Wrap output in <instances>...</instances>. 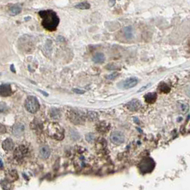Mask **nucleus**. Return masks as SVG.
Masks as SVG:
<instances>
[{
  "label": "nucleus",
  "instance_id": "f257e3e1",
  "mask_svg": "<svg viewBox=\"0 0 190 190\" xmlns=\"http://www.w3.org/2000/svg\"><path fill=\"white\" fill-rule=\"evenodd\" d=\"M39 15L42 19V25L47 31H54L57 28L60 24V18L53 10H42L39 11Z\"/></svg>",
  "mask_w": 190,
  "mask_h": 190
},
{
  "label": "nucleus",
  "instance_id": "f03ea898",
  "mask_svg": "<svg viewBox=\"0 0 190 190\" xmlns=\"http://www.w3.org/2000/svg\"><path fill=\"white\" fill-rule=\"evenodd\" d=\"M46 134L54 140L61 141L64 138V130L57 122H51L48 124L46 130Z\"/></svg>",
  "mask_w": 190,
  "mask_h": 190
},
{
  "label": "nucleus",
  "instance_id": "7ed1b4c3",
  "mask_svg": "<svg viewBox=\"0 0 190 190\" xmlns=\"http://www.w3.org/2000/svg\"><path fill=\"white\" fill-rule=\"evenodd\" d=\"M67 119L74 124H83L85 123L86 117L83 112L80 111L75 110V109H71L67 111Z\"/></svg>",
  "mask_w": 190,
  "mask_h": 190
},
{
  "label": "nucleus",
  "instance_id": "20e7f679",
  "mask_svg": "<svg viewBox=\"0 0 190 190\" xmlns=\"http://www.w3.org/2000/svg\"><path fill=\"white\" fill-rule=\"evenodd\" d=\"M24 106L29 112L35 114L39 109L40 104L37 97L34 96H29L25 101Z\"/></svg>",
  "mask_w": 190,
  "mask_h": 190
},
{
  "label": "nucleus",
  "instance_id": "39448f33",
  "mask_svg": "<svg viewBox=\"0 0 190 190\" xmlns=\"http://www.w3.org/2000/svg\"><path fill=\"white\" fill-rule=\"evenodd\" d=\"M155 168V162L151 158H145L139 164V169L143 174L151 172Z\"/></svg>",
  "mask_w": 190,
  "mask_h": 190
},
{
  "label": "nucleus",
  "instance_id": "423d86ee",
  "mask_svg": "<svg viewBox=\"0 0 190 190\" xmlns=\"http://www.w3.org/2000/svg\"><path fill=\"white\" fill-rule=\"evenodd\" d=\"M29 155V149L24 145H20L14 152V157L17 162H22Z\"/></svg>",
  "mask_w": 190,
  "mask_h": 190
},
{
  "label": "nucleus",
  "instance_id": "0eeeda50",
  "mask_svg": "<svg viewBox=\"0 0 190 190\" xmlns=\"http://www.w3.org/2000/svg\"><path fill=\"white\" fill-rule=\"evenodd\" d=\"M110 140L111 143L115 144L116 145H119L122 144V143H124L125 138L123 133L119 131H115V132H112L110 135Z\"/></svg>",
  "mask_w": 190,
  "mask_h": 190
},
{
  "label": "nucleus",
  "instance_id": "6e6552de",
  "mask_svg": "<svg viewBox=\"0 0 190 190\" xmlns=\"http://www.w3.org/2000/svg\"><path fill=\"white\" fill-rule=\"evenodd\" d=\"M138 84V79L136 77H131L128 78L124 82H122V86L123 89L125 90H128V89H131L134 87L137 84Z\"/></svg>",
  "mask_w": 190,
  "mask_h": 190
},
{
  "label": "nucleus",
  "instance_id": "1a4fd4ad",
  "mask_svg": "<svg viewBox=\"0 0 190 190\" xmlns=\"http://www.w3.org/2000/svg\"><path fill=\"white\" fill-rule=\"evenodd\" d=\"M109 129H110V124L105 121L99 122L96 124V130L101 134H105L109 132Z\"/></svg>",
  "mask_w": 190,
  "mask_h": 190
},
{
  "label": "nucleus",
  "instance_id": "9d476101",
  "mask_svg": "<svg viewBox=\"0 0 190 190\" xmlns=\"http://www.w3.org/2000/svg\"><path fill=\"white\" fill-rule=\"evenodd\" d=\"M12 94L11 86L9 84H2L0 86V94L2 97H9Z\"/></svg>",
  "mask_w": 190,
  "mask_h": 190
},
{
  "label": "nucleus",
  "instance_id": "9b49d317",
  "mask_svg": "<svg viewBox=\"0 0 190 190\" xmlns=\"http://www.w3.org/2000/svg\"><path fill=\"white\" fill-rule=\"evenodd\" d=\"M126 107L131 111H137L141 107V102L138 100H132L126 104Z\"/></svg>",
  "mask_w": 190,
  "mask_h": 190
},
{
  "label": "nucleus",
  "instance_id": "f8f14e48",
  "mask_svg": "<svg viewBox=\"0 0 190 190\" xmlns=\"http://www.w3.org/2000/svg\"><path fill=\"white\" fill-rule=\"evenodd\" d=\"M6 179L10 182L17 180L18 179V174L17 172L14 170H9L6 173Z\"/></svg>",
  "mask_w": 190,
  "mask_h": 190
},
{
  "label": "nucleus",
  "instance_id": "ddd939ff",
  "mask_svg": "<svg viewBox=\"0 0 190 190\" xmlns=\"http://www.w3.org/2000/svg\"><path fill=\"white\" fill-rule=\"evenodd\" d=\"M39 155L43 159H47V158H49L50 155H51V150H50L49 147L48 146H46V145L40 147Z\"/></svg>",
  "mask_w": 190,
  "mask_h": 190
},
{
  "label": "nucleus",
  "instance_id": "4468645a",
  "mask_svg": "<svg viewBox=\"0 0 190 190\" xmlns=\"http://www.w3.org/2000/svg\"><path fill=\"white\" fill-rule=\"evenodd\" d=\"M14 141H12V139L7 138L3 141L2 148L5 149V151H11L14 149Z\"/></svg>",
  "mask_w": 190,
  "mask_h": 190
},
{
  "label": "nucleus",
  "instance_id": "2eb2a0df",
  "mask_svg": "<svg viewBox=\"0 0 190 190\" xmlns=\"http://www.w3.org/2000/svg\"><path fill=\"white\" fill-rule=\"evenodd\" d=\"M157 98V95L155 92H150L148 94H145L144 96V100L145 102L148 104H153L156 102Z\"/></svg>",
  "mask_w": 190,
  "mask_h": 190
},
{
  "label": "nucleus",
  "instance_id": "dca6fc26",
  "mask_svg": "<svg viewBox=\"0 0 190 190\" xmlns=\"http://www.w3.org/2000/svg\"><path fill=\"white\" fill-rule=\"evenodd\" d=\"M105 58L104 54L102 53V52H98V53L95 54L94 57H93V62L94 63H97V64H102L105 62Z\"/></svg>",
  "mask_w": 190,
  "mask_h": 190
},
{
  "label": "nucleus",
  "instance_id": "f3484780",
  "mask_svg": "<svg viewBox=\"0 0 190 190\" xmlns=\"http://www.w3.org/2000/svg\"><path fill=\"white\" fill-rule=\"evenodd\" d=\"M9 14L12 16H16L22 12V7L18 5H13L9 7Z\"/></svg>",
  "mask_w": 190,
  "mask_h": 190
},
{
  "label": "nucleus",
  "instance_id": "a211bd4d",
  "mask_svg": "<svg viewBox=\"0 0 190 190\" xmlns=\"http://www.w3.org/2000/svg\"><path fill=\"white\" fill-rule=\"evenodd\" d=\"M123 31H124V37H125L126 39H132L133 37V29L132 27L128 26V27H124L123 29Z\"/></svg>",
  "mask_w": 190,
  "mask_h": 190
},
{
  "label": "nucleus",
  "instance_id": "6ab92c4d",
  "mask_svg": "<svg viewBox=\"0 0 190 190\" xmlns=\"http://www.w3.org/2000/svg\"><path fill=\"white\" fill-rule=\"evenodd\" d=\"M23 131H24V126H23L22 124H18L14 126L12 132H13V134L14 135L18 136V135H21L22 134Z\"/></svg>",
  "mask_w": 190,
  "mask_h": 190
},
{
  "label": "nucleus",
  "instance_id": "aec40b11",
  "mask_svg": "<svg viewBox=\"0 0 190 190\" xmlns=\"http://www.w3.org/2000/svg\"><path fill=\"white\" fill-rule=\"evenodd\" d=\"M90 7H91L90 4L86 2H84L77 4V5L75 6V8H77V9H82V10L89 9H90Z\"/></svg>",
  "mask_w": 190,
  "mask_h": 190
},
{
  "label": "nucleus",
  "instance_id": "412c9836",
  "mask_svg": "<svg viewBox=\"0 0 190 190\" xmlns=\"http://www.w3.org/2000/svg\"><path fill=\"white\" fill-rule=\"evenodd\" d=\"M86 117L89 119V120H91V121H95V120L98 119V114L95 111H88L87 114H86Z\"/></svg>",
  "mask_w": 190,
  "mask_h": 190
},
{
  "label": "nucleus",
  "instance_id": "4be33fe9",
  "mask_svg": "<svg viewBox=\"0 0 190 190\" xmlns=\"http://www.w3.org/2000/svg\"><path fill=\"white\" fill-rule=\"evenodd\" d=\"M159 90L160 92H162L163 93H168V92H170V86H169L166 83H164V82H162V83L159 84Z\"/></svg>",
  "mask_w": 190,
  "mask_h": 190
},
{
  "label": "nucleus",
  "instance_id": "5701e85b",
  "mask_svg": "<svg viewBox=\"0 0 190 190\" xmlns=\"http://www.w3.org/2000/svg\"><path fill=\"white\" fill-rule=\"evenodd\" d=\"M12 182H10L7 179H5V180L2 181V187L3 188V189L5 190H10L11 189V185Z\"/></svg>",
  "mask_w": 190,
  "mask_h": 190
},
{
  "label": "nucleus",
  "instance_id": "b1692460",
  "mask_svg": "<svg viewBox=\"0 0 190 190\" xmlns=\"http://www.w3.org/2000/svg\"><path fill=\"white\" fill-rule=\"evenodd\" d=\"M51 117L54 118V119H58V118H60V114L58 109H52Z\"/></svg>",
  "mask_w": 190,
  "mask_h": 190
},
{
  "label": "nucleus",
  "instance_id": "393cba45",
  "mask_svg": "<svg viewBox=\"0 0 190 190\" xmlns=\"http://www.w3.org/2000/svg\"><path fill=\"white\" fill-rule=\"evenodd\" d=\"M119 76V74L118 72H115V73H112L111 74V75H109V76H107V79H110V80H113V79H115L116 78H117Z\"/></svg>",
  "mask_w": 190,
  "mask_h": 190
},
{
  "label": "nucleus",
  "instance_id": "a878e982",
  "mask_svg": "<svg viewBox=\"0 0 190 190\" xmlns=\"http://www.w3.org/2000/svg\"><path fill=\"white\" fill-rule=\"evenodd\" d=\"M86 140L90 142V141H92L94 139V135L90 133V134L86 135Z\"/></svg>",
  "mask_w": 190,
  "mask_h": 190
},
{
  "label": "nucleus",
  "instance_id": "bb28decb",
  "mask_svg": "<svg viewBox=\"0 0 190 190\" xmlns=\"http://www.w3.org/2000/svg\"><path fill=\"white\" fill-rule=\"evenodd\" d=\"M73 91H74V92H75V93H77V94H84V93L85 92L84 90H79V89H74Z\"/></svg>",
  "mask_w": 190,
  "mask_h": 190
},
{
  "label": "nucleus",
  "instance_id": "cd10ccee",
  "mask_svg": "<svg viewBox=\"0 0 190 190\" xmlns=\"http://www.w3.org/2000/svg\"><path fill=\"white\" fill-rule=\"evenodd\" d=\"M115 3H116L115 0H109V5L110 6V7H113V6L115 5Z\"/></svg>",
  "mask_w": 190,
  "mask_h": 190
},
{
  "label": "nucleus",
  "instance_id": "c85d7f7f",
  "mask_svg": "<svg viewBox=\"0 0 190 190\" xmlns=\"http://www.w3.org/2000/svg\"><path fill=\"white\" fill-rule=\"evenodd\" d=\"M11 69L12 70V71H13V72H15V71H14V65H13V64H12Z\"/></svg>",
  "mask_w": 190,
  "mask_h": 190
},
{
  "label": "nucleus",
  "instance_id": "c756f323",
  "mask_svg": "<svg viewBox=\"0 0 190 190\" xmlns=\"http://www.w3.org/2000/svg\"><path fill=\"white\" fill-rule=\"evenodd\" d=\"M30 19H31L30 17H27V18H25V19H24V20L27 21V20H30Z\"/></svg>",
  "mask_w": 190,
  "mask_h": 190
}]
</instances>
